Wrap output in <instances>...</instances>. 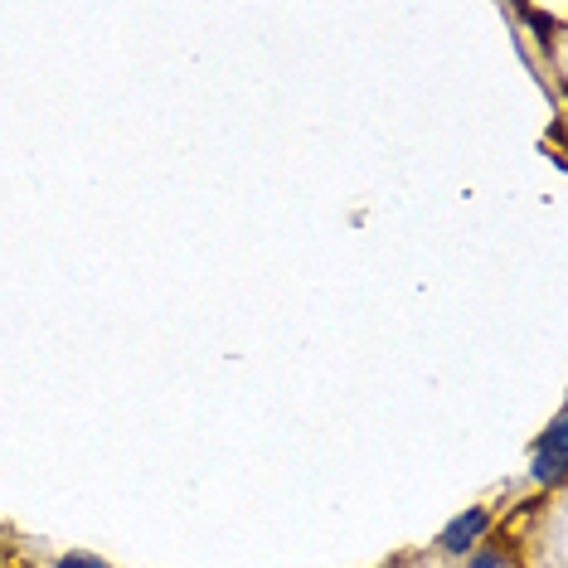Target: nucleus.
Masks as SVG:
<instances>
[{"mask_svg":"<svg viewBox=\"0 0 568 568\" xmlns=\"http://www.w3.org/2000/svg\"><path fill=\"white\" fill-rule=\"evenodd\" d=\"M568 418L559 413V418L549 423L545 433L535 437V462H529V476H535V486H559L564 481V462H568Z\"/></svg>","mask_w":568,"mask_h":568,"instance_id":"f257e3e1","label":"nucleus"},{"mask_svg":"<svg viewBox=\"0 0 568 568\" xmlns=\"http://www.w3.org/2000/svg\"><path fill=\"white\" fill-rule=\"evenodd\" d=\"M486 529H490V510L471 506V510H462L457 520L443 529V535H437V545H443L447 554H471L476 539H486Z\"/></svg>","mask_w":568,"mask_h":568,"instance_id":"f03ea898","label":"nucleus"},{"mask_svg":"<svg viewBox=\"0 0 568 568\" xmlns=\"http://www.w3.org/2000/svg\"><path fill=\"white\" fill-rule=\"evenodd\" d=\"M467 568H515V564H510V554H500V549H471Z\"/></svg>","mask_w":568,"mask_h":568,"instance_id":"7ed1b4c3","label":"nucleus"},{"mask_svg":"<svg viewBox=\"0 0 568 568\" xmlns=\"http://www.w3.org/2000/svg\"><path fill=\"white\" fill-rule=\"evenodd\" d=\"M54 568H108V564H102L98 554H63V559H59Z\"/></svg>","mask_w":568,"mask_h":568,"instance_id":"20e7f679","label":"nucleus"}]
</instances>
